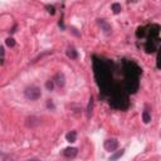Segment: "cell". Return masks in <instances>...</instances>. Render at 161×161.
<instances>
[{
  "label": "cell",
  "mask_w": 161,
  "mask_h": 161,
  "mask_svg": "<svg viewBox=\"0 0 161 161\" xmlns=\"http://www.w3.org/2000/svg\"><path fill=\"white\" fill-rule=\"evenodd\" d=\"M24 94L25 97L30 99V101H38L40 97H42V92H40V88H38L37 86H30V87H26L25 91H24Z\"/></svg>",
  "instance_id": "6da1fadb"
},
{
  "label": "cell",
  "mask_w": 161,
  "mask_h": 161,
  "mask_svg": "<svg viewBox=\"0 0 161 161\" xmlns=\"http://www.w3.org/2000/svg\"><path fill=\"white\" fill-rule=\"evenodd\" d=\"M117 147H118V141L116 139H108L105 141V149L107 151L113 152L117 150Z\"/></svg>",
  "instance_id": "7a4b0ae2"
},
{
  "label": "cell",
  "mask_w": 161,
  "mask_h": 161,
  "mask_svg": "<svg viewBox=\"0 0 161 161\" xmlns=\"http://www.w3.org/2000/svg\"><path fill=\"white\" fill-rule=\"evenodd\" d=\"M53 82L58 87H64V84H66V77H64L63 73H57L54 76V78H53Z\"/></svg>",
  "instance_id": "3957f363"
},
{
  "label": "cell",
  "mask_w": 161,
  "mask_h": 161,
  "mask_svg": "<svg viewBox=\"0 0 161 161\" xmlns=\"http://www.w3.org/2000/svg\"><path fill=\"white\" fill-rule=\"evenodd\" d=\"M77 154H78V150L76 147H67L63 151V155L66 158H74V156H77Z\"/></svg>",
  "instance_id": "277c9868"
},
{
  "label": "cell",
  "mask_w": 161,
  "mask_h": 161,
  "mask_svg": "<svg viewBox=\"0 0 161 161\" xmlns=\"http://www.w3.org/2000/svg\"><path fill=\"white\" fill-rule=\"evenodd\" d=\"M98 23H99V25L102 26V29H103V32H105L106 34H110L111 32H112V26H111L108 23H107L105 19H99L98 20Z\"/></svg>",
  "instance_id": "5b68a950"
},
{
  "label": "cell",
  "mask_w": 161,
  "mask_h": 161,
  "mask_svg": "<svg viewBox=\"0 0 161 161\" xmlns=\"http://www.w3.org/2000/svg\"><path fill=\"white\" fill-rule=\"evenodd\" d=\"M67 57L68 58H71V59H77L78 58V53H77V51L73 48V47H69L67 49Z\"/></svg>",
  "instance_id": "8992f818"
},
{
  "label": "cell",
  "mask_w": 161,
  "mask_h": 161,
  "mask_svg": "<svg viewBox=\"0 0 161 161\" xmlns=\"http://www.w3.org/2000/svg\"><path fill=\"white\" fill-rule=\"evenodd\" d=\"M124 154H125V150H124V149H121V150H118L117 152H115L113 155H111L110 160H111V161H116V160L120 159L121 156H124Z\"/></svg>",
  "instance_id": "52a82bcc"
},
{
  "label": "cell",
  "mask_w": 161,
  "mask_h": 161,
  "mask_svg": "<svg viewBox=\"0 0 161 161\" xmlns=\"http://www.w3.org/2000/svg\"><path fill=\"white\" fill-rule=\"evenodd\" d=\"M67 141H69V142H74L76 139H77V132L76 131H71L67 133Z\"/></svg>",
  "instance_id": "ba28073f"
},
{
  "label": "cell",
  "mask_w": 161,
  "mask_h": 161,
  "mask_svg": "<svg viewBox=\"0 0 161 161\" xmlns=\"http://www.w3.org/2000/svg\"><path fill=\"white\" fill-rule=\"evenodd\" d=\"M142 120H144L145 124H149V122L151 121V115H150V112H149L147 110L142 112Z\"/></svg>",
  "instance_id": "9c48e42d"
},
{
  "label": "cell",
  "mask_w": 161,
  "mask_h": 161,
  "mask_svg": "<svg viewBox=\"0 0 161 161\" xmlns=\"http://www.w3.org/2000/svg\"><path fill=\"white\" fill-rule=\"evenodd\" d=\"M112 10H113V13H115V14H118V13H120V11L122 10L121 4H118V3H113V4H112Z\"/></svg>",
  "instance_id": "30bf717a"
},
{
  "label": "cell",
  "mask_w": 161,
  "mask_h": 161,
  "mask_svg": "<svg viewBox=\"0 0 161 161\" xmlns=\"http://www.w3.org/2000/svg\"><path fill=\"white\" fill-rule=\"evenodd\" d=\"M45 87H47L48 91H53V88H54V82H53V80H47Z\"/></svg>",
  "instance_id": "8fae6325"
},
{
  "label": "cell",
  "mask_w": 161,
  "mask_h": 161,
  "mask_svg": "<svg viewBox=\"0 0 161 161\" xmlns=\"http://www.w3.org/2000/svg\"><path fill=\"white\" fill-rule=\"evenodd\" d=\"M5 44L8 45V47H14V45H15L14 38H8V39L5 40Z\"/></svg>",
  "instance_id": "7c38bea8"
},
{
  "label": "cell",
  "mask_w": 161,
  "mask_h": 161,
  "mask_svg": "<svg viewBox=\"0 0 161 161\" xmlns=\"http://www.w3.org/2000/svg\"><path fill=\"white\" fill-rule=\"evenodd\" d=\"M92 106H93V98H90V103H88V112H91L92 111Z\"/></svg>",
  "instance_id": "4fadbf2b"
},
{
  "label": "cell",
  "mask_w": 161,
  "mask_h": 161,
  "mask_svg": "<svg viewBox=\"0 0 161 161\" xmlns=\"http://www.w3.org/2000/svg\"><path fill=\"white\" fill-rule=\"evenodd\" d=\"M47 9H48V11H49V13H51V14H54L56 13V11H54V6H47Z\"/></svg>",
  "instance_id": "5bb4252c"
},
{
  "label": "cell",
  "mask_w": 161,
  "mask_h": 161,
  "mask_svg": "<svg viewBox=\"0 0 161 161\" xmlns=\"http://www.w3.org/2000/svg\"><path fill=\"white\" fill-rule=\"evenodd\" d=\"M47 106L49 107V108H52V110H54V105L51 102V101H48V103H47Z\"/></svg>",
  "instance_id": "9a60e30c"
},
{
  "label": "cell",
  "mask_w": 161,
  "mask_h": 161,
  "mask_svg": "<svg viewBox=\"0 0 161 161\" xmlns=\"http://www.w3.org/2000/svg\"><path fill=\"white\" fill-rule=\"evenodd\" d=\"M28 161H40V160H38V159H30V160H28Z\"/></svg>",
  "instance_id": "2e32d148"
}]
</instances>
